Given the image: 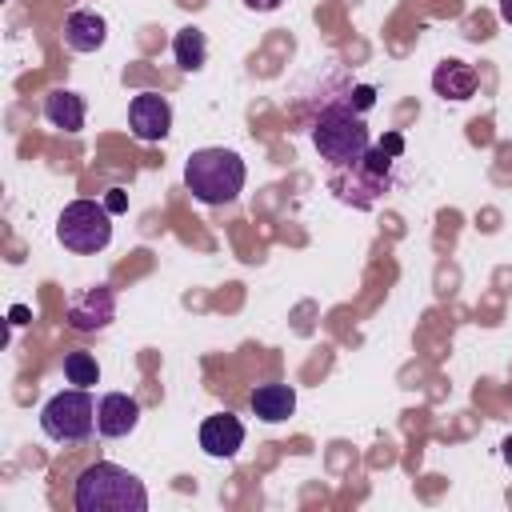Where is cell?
I'll use <instances>...</instances> for the list:
<instances>
[{"instance_id":"7a4b0ae2","label":"cell","mask_w":512,"mask_h":512,"mask_svg":"<svg viewBox=\"0 0 512 512\" xmlns=\"http://www.w3.org/2000/svg\"><path fill=\"white\" fill-rule=\"evenodd\" d=\"M184 184L200 204H232L244 188V160L232 148H196L184 164Z\"/></svg>"},{"instance_id":"7c38bea8","label":"cell","mask_w":512,"mask_h":512,"mask_svg":"<svg viewBox=\"0 0 512 512\" xmlns=\"http://www.w3.org/2000/svg\"><path fill=\"white\" fill-rule=\"evenodd\" d=\"M44 116L52 128H64V132H80L84 128V96L72 92V88H56L44 96Z\"/></svg>"},{"instance_id":"5b68a950","label":"cell","mask_w":512,"mask_h":512,"mask_svg":"<svg viewBox=\"0 0 512 512\" xmlns=\"http://www.w3.org/2000/svg\"><path fill=\"white\" fill-rule=\"evenodd\" d=\"M56 240L76 256L104 252L112 240V212L96 200H72L56 220Z\"/></svg>"},{"instance_id":"2e32d148","label":"cell","mask_w":512,"mask_h":512,"mask_svg":"<svg viewBox=\"0 0 512 512\" xmlns=\"http://www.w3.org/2000/svg\"><path fill=\"white\" fill-rule=\"evenodd\" d=\"M352 104H356V112H368V108L376 104V92H372L368 84H360V88L352 92Z\"/></svg>"},{"instance_id":"8992f818","label":"cell","mask_w":512,"mask_h":512,"mask_svg":"<svg viewBox=\"0 0 512 512\" xmlns=\"http://www.w3.org/2000/svg\"><path fill=\"white\" fill-rule=\"evenodd\" d=\"M128 128H132V136L144 140V144L164 140L168 128H172V104H168L160 92H140V96H132V104H128Z\"/></svg>"},{"instance_id":"7402d4cb","label":"cell","mask_w":512,"mask_h":512,"mask_svg":"<svg viewBox=\"0 0 512 512\" xmlns=\"http://www.w3.org/2000/svg\"><path fill=\"white\" fill-rule=\"evenodd\" d=\"M500 20L512 24V0H500Z\"/></svg>"},{"instance_id":"8fae6325","label":"cell","mask_w":512,"mask_h":512,"mask_svg":"<svg viewBox=\"0 0 512 512\" xmlns=\"http://www.w3.org/2000/svg\"><path fill=\"white\" fill-rule=\"evenodd\" d=\"M432 88L444 100H468L476 92V68L464 60H440L432 72Z\"/></svg>"},{"instance_id":"9c48e42d","label":"cell","mask_w":512,"mask_h":512,"mask_svg":"<svg viewBox=\"0 0 512 512\" xmlns=\"http://www.w3.org/2000/svg\"><path fill=\"white\" fill-rule=\"evenodd\" d=\"M104 40H108V24H104L100 12H88V8L68 12V20H64V44L72 52H96V48H104Z\"/></svg>"},{"instance_id":"4fadbf2b","label":"cell","mask_w":512,"mask_h":512,"mask_svg":"<svg viewBox=\"0 0 512 512\" xmlns=\"http://www.w3.org/2000/svg\"><path fill=\"white\" fill-rule=\"evenodd\" d=\"M252 412L260 420H268V424H280V420H288L296 412V392L288 384H260L252 392Z\"/></svg>"},{"instance_id":"ffe728a7","label":"cell","mask_w":512,"mask_h":512,"mask_svg":"<svg viewBox=\"0 0 512 512\" xmlns=\"http://www.w3.org/2000/svg\"><path fill=\"white\" fill-rule=\"evenodd\" d=\"M12 324H28V308H24V304L12 308Z\"/></svg>"},{"instance_id":"ba28073f","label":"cell","mask_w":512,"mask_h":512,"mask_svg":"<svg viewBox=\"0 0 512 512\" xmlns=\"http://www.w3.org/2000/svg\"><path fill=\"white\" fill-rule=\"evenodd\" d=\"M244 444V424L232 416V412H216L200 424V448L212 456V460H232Z\"/></svg>"},{"instance_id":"6da1fadb","label":"cell","mask_w":512,"mask_h":512,"mask_svg":"<svg viewBox=\"0 0 512 512\" xmlns=\"http://www.w3.org/2000/svg\"><path fill=\"white\" fill-rule=\"evenodd\" d=\"M76 512H148V488L120 464H92L76 480Z\"/></svg>"},{"instance_id":"44dd1931","label":"cell","mask_w":512,"mask_h":512,"mask_svg":"<svg viewBox=\"0 0 512 512\" xmlns=\"http://www.w3.org/2000/svg\"><path fill=\"white\" fill-rule=\"evenodd\" d=\"M500 456H504V464H508V468H512V436H508V440H504V444H500Z\"/></svg>"},{"instance_id":"e0dca14e","label":"cell","mask_w":512,"mask_h":512,"mask_svg":"<svg viewBox=\"0 0 512 512\" xmlns=\"http://www.w3.org/2000/svg\"><path fill=\"white\" fill-rule=\"evenodd\" d=\"M104 208H108V212H124V208H128V196H124L120 188H108V196H104Z\"/></svg>"},{"instance_id":"52a82bcc","label":"cell","mask_w":512,"mask_h":512,"mask_svg":"<svg viewBox=\"0 0 512 512\" xmlns=\"http://www.w3.org/2000/svg\"><path fill=\"white\" fill-rule=\"evenodd\" d=\"M140 424V404L128 392H108L96 404V432L104 440H120Z\"/></svg>"},{"instance_id":"ac0fdd59","label":"cell","mask_w":512,"mask_h":512,"mask_svg":"<svg viewBox=\"0 0 512 512\" xmlns=\"http://www.w3.org/2000/svg\"><path fill=\"white\" fill-rule=\"evenodd\" d=\"M380 148H384L388 156H400V152H404V136H400V132H388V136L380 140Z\"/></svg>"},{"instance_id":"30bf717a","label":"cell","mask_w":512,"mask_h":512,"mask_svg":"<svg viewBox=\"0 0 512 512\" xmlns=\"http://www.w3.org/2000/svg\"><path fill=\"white\" fill-rule=\"evenodd\" d=\"M112 320V292L104 288V284H96V288H88L80 300H72V308H68V324L76 328V332H96V328H104Z\"/></svg>"},{"instance_id":"5bb4252c","label":"cell","mask_w":512,"mask_h":512,"mask_svg":"<svg viewBox=\"0 0 512 512\" xmlns=\"http://www.w3.org/2000/svg\"><path fill=\"white\" fill-rule=\"evenodd\" d=\"M172 56H176V64L188 68V72L204 68V60H208V36H204L200 28H180L176 40H172Z\"/></svg>"},{"instance_id":"3957f363","label":"cell","mask_w":512,"mask_h":512,"mask_svg":"<svg viewBox=\"0 0 512 512\" xmlns=\"http://www.w3.org/2000/svg\"><path fill=\"white\" fill-rule=\"evenodd\" d=\"M312 144L332 168H348L368 152V128H364L360 112H352L344 104H332V108H324L316 116Z\"/></svg>"},{"instance_id":"d6986e66","label":"cell","mask_w":512,"mask_h":512,"mask_svg":"<svg viewBox=\"0 0 512 512\" xmlns=\"http://www.w3.org/2000/svg\"><path fill=\"white\" fill-rule=\"evenodd\" d=\"M244 4H248L252 12H272V8H280L284 0H244Z\"/></svg>"},{"instance_id":"9a60e30c","label":"cell","mask_w":512,"mask_h":512,"mask_svg":"<svg viewBox=\"0 0 512 512\" xmlns=\"http://www.w3.org/2000/svg\"><path fill=\"white\" fill-rule=\"evenodd\" d=\"M64 380L76 388H92L100 380V364L92 352H68L64 356Z\"/></svg>"},{"instance_id":"277c9868","label":"cell","mask_w":512,"mask_h":512,"mask_svg":"<svg viewBox=\"0 0 512 512\" xmlns=\"http://www.w3.org/2000/svg\"><path fill=\"white\" fill-rule=\"evenodd\" d=\"M40 428L56 444H84L96 432V404H92L88 388H76L72 384L68 392H56L40 408Z\"/></svg>"}]
</instances>
